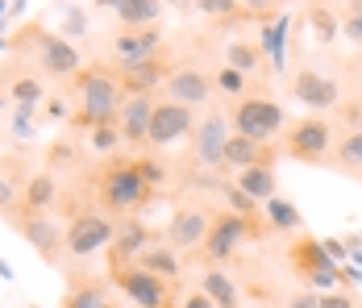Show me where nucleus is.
Here are the masks:
<instances>
[{"instance_id":"nucleus-7","label":"nucleus","mask_w":362,"mask_h":308,"mask_svg":"<svg viewBox=\"0 0 362 308\" xmlns=\"http://www.w3.org/2000/svg\"><path fill=\"white\" fill-rule=\"evenodd\" d=\"M329 150H333V125H329L325 117H304V121H296L288 134V154L296 163H308V167H317V163H325Z\"/></svg>"},{"instance_id":"nucleus-24","label":"nucleus","mask_w":362,"mask_h":308,"mask_svg":"<svg viewBox=\"0 0 362 308\" xmlns=\"http://www.w3.org/2000/svg\"><path fill=\"white\" fill-rule=\"evenodd\" d=\"M233 188H242L250 200H271V196H275V167H271V163L242 167V175H238V183H233Z\"/></svg>"},{"instance_id":"nucleus-51","label":"nucleus","mask_w":362,"mask_h":308,"mask_svg":"<svg viewBox=\"0 0 362 308\" xmlns=\"http://www.w3.org/2000/svg\"><path fill=\"white\" fill-rule=\"evenodd\" d=\"M4 104H8V101H4V96H0V108H4Z\"/></svg>"},{"instance_id":"nucleus-1","label":"nucleus","mask_w":362,"mask_h":308,"mask_svg":"<svg viewBox=\"0 0 362 308\" xmlns=\"http://www.w3.org/2000/svg\"><path fill=\"white\" fill-rule=\"evenodd\" d=\"M8 46L30 50L46 75H75V71H79V50H75V42H67L63 34H50L46 25H25Z\"/></svg>"},{"instance_id":"nucleus-41","label":"nucleus","mask_w":362,"mask_h":308,"mask_svg":"<svg viewBox=\"0 0 362 308\" xmlns=\"http://www.w3.org/2000/svg\"><path fill=\"white\" fill-rule=\"evenodd\" d=\"M321 250L329 254V263H350V250L341 238H321Z\"/></svg>"},{"instance_id":"nucleus-21","label":"nucleus","mask_w":362,"mask_h":308,"mask_svg":"<svg viewBox=\"0 0 362 308\" xmlns=\"http://www.w3.org/2000/svg\"><path fill=\"white\" fill-rule=\"evenodd\" d=\"M254 167V163H271V150L262 146V142H254V137H242V134H229L225 142V154H221V167Z\"/></svg>"},{"instance_id":"nucleus-45","label":"nucleus","mask_w":362,"mask_h":308,"mask_svg":"<svg viewBox=\"0 0 362 308\" xmlns=\"http://www.w3.org/2000/svg\"><path fill=\"white\" fill-rule=\"evenodd\" d=\"M246 4H250L254 13H267V21H271V8H275L279 0H246Z\"/></svg>"},{"instance_id":"nucleus-26","label":"nucleus","mask_w":362,"mask_h":308,"mask_svg":"<svg viewBox=\"0 0 362 308\" xmlns=\"http://www.w3.org/2000/svg\"><path fill=\"white\" fill-rule=\"evenodd\" d=\"M158 17H163V0H125V4L117 8L121 30H146V25H154Z\"/></svg>"},{"instance_id":"nucleus-5","label":"nucleus","mask_w":362,"mask_h":308,"mask_svg":"<svg viewBox=\"0 0 362 308\" xmlns=\"http://www.w3.org/2000/svg\"><path fill=\"white\" fill-rule=\"evenodd\" d=\"M112 229H117V225H112L105 212H75L71 225L63 229V250H67L71 258H92V254L109 250Z\"/></svg>"},{"instance_id":"nucleus-44","label":"nucleus","mask_w":362,"mask_h":308,"mask_svg":"<svg viewBox=\"0 0 362 308\" xmlns=\"http://www.w3.org/2000/svg\"><path fill=\"white\" fill-rule=\"evenodd\" d=\"M180 308H217V304H213V300H209L204 292H192V296H187V300H183Z\"/></svg>"},{"instance_id":"nucleus-14","label":"nucleus","mask_w":362,"mask_h":308,"mask_svg":"<svg viewBox=\"0 0 362 308\" xmlns=\"http://www.w3.org/2000/svg\"><path fill=\"white\" fill-rule=\"evenodd\" d=\"M17 229H21V238L30 241L46 263H59V254H63V229H59V221H50L46 212H34L30 221H17Z\"/></svg>"},{"instance_id":"nucleus-15","label":"nucleus","mask_w":362,"mask_h":308,"mask_svg":"<svg viewBox=\"0 0 362 308\" xmlns=\"http://www.w3.org/2000/svg\"><path fill=\"white\" fill-rule=\"evenodd\" d=\"M209 212L204 208H180L175 217H171V225H167V246L180 254V250H192V246H200L204 234H209Z\"/></svg>"},{"instance_id":"nucleus-3","label":"nucleus","mask_w":362,"mask_h":308,"mask_svg":"<svg viewBox=\"0 0 362 308\" xmlns=\"http://www.w3.org/2000/svg\"><path fill=\"white\" fill-rule=\"evenodd\" d=\"M100 175H105L100 179V200H105V208H109L112 217H129V212H138L150 200V188L138 175L134 159H117Z\"/></svg>"},{"instance_id":"nucleus-47","label":"nucleus","mask_w":362,"mask_h":308,"mask_svg":"<svg viewBox=\"0 0 362 308\" xmlns=\"http://www.w3.org/2000/svg\"><path fill=\"white\" fill-rule=\"evenodd\" d=\"M0 279H13V267H8L4 258H0Z\"/></svg>"},{"instance_id":"nucleus-34","label":"nucleus","mask_w":362,"mask_h":308,"mask_svg":"<svg viewBox=\"0 0 362 308\" xmlns=\"http://www.w3.org/2000/svg\"><path fill=\"white\" fill-rule=\"evenodd\" d=\"M213 84H217L225 96H242V92H246V75H242V71H233L229 63H225V67L213 75Z\"/></svg>"},{"instance_id":"nucleus-27","label":"nucleus","mask_w":362,"mask_h":308,"mask_svg":"<svg viewBox=\"0 0 362 308\" xmlns=\"http://www.w3.org/2000/svg\"><path fill=\"white\" fill-rule=\"evenodd\" d=\"M267 225L279 229V234H291V229H304V217H300V208L291 205V200L271 196V200H267Z\"/></svg>"},{"instance_id":"nucleus-46","label":"nucleus","mask_w":362,"mask_h":308,"mask_svg":"<svg viewBox=\"0 0 362 308\" xmlns=\"http://www.w3.org/2000/svg\"><path fill=\"white\" fill-rule=\"evenodd\" d=\"M92 4H96V8H112V13H117V8H121L125 0H92Z\"/></svg>"},{"instance_id":"nucleus-17","label":"nucleus","mask_w":362,"mask_h":308,"mask_svg":"<svg viewBox=\"0 0 362 308\" xmlns=\"http://www.w3.org/2000/svg\"><path fill=\"white\" fill-rule=\"evenodd\" d=\"M150 113H154V101L150 96H129V101L117 108V130H121V142L129 146H146V134H150Z\"/></svg>"},{"instance_id":"nucleus-11","label":"nucleus","mask_w":362,"mask_h":308,"mask_svg":"<svg viewBox=\"0 0 362 308\" xmlns=\"http://www.w3.org/2000/svg\"><path fill=\"white\" fill-rule=\"evenodd\" d=\"M192 125H196V117H192V108H187V104L158 101V104H154V113H150V134H146V146L167 150L171 142H180L183 134H192Z\"/></svg>"},{"instance_id":"nucleus-36","label":"nucleus","mask_w":362,"mask_h":308,"mask_svg":"<svg viewBox=\"0 0 362 308\" xmlns=\"http://www.w3.org/2000/svg\"><path fill=\"white\" fill-rule=\"evenodd\" d=\"M254 205H258V200H250L242 188H233V183H229V212H238V217H246V221H250L254 212H258Z\"/></svg>"},{"instance_id":"nucleus-16","label":"nucleus","mask_w":362,"mask_h":308,"mask_svg":"<svg viewBox=\"0 0 362 308\" xmlns=\"http://www.w3.org/2000/svg\"><path fill=\"white\" fill-rule=\"evenodd\" d=\"M291 92H296V101L308 104V108H333V104H337V84H333L329 75H321V71H313V67L296 71Z\"/></svg>"},{"instance_id":"nucleus-52","label":"nucleus","mask_w":362,"mask_h":308,"mask_svg":"<svg viewBox=\"0 0 362 308\" xmlns=\"http://www.w3.org/2000/svg\"><path fill=\"white\" fill-rule=\"evenodd\" d=\"M358 88H362V75H358Z\"/></svg>"},{"instance_id":"nucleus-35","label":"nucleus","mask_w":362,"mask_h":308,"mask_svg":"<svg viewBox=\"0 0 362 308\" xmlns=\"http://www.w3.org/2000/svg\"><path fill=\"white\" fill-rule=\"evenodd\" d=\"M134 167H138V175L146 179V188H158V183H167V167H163L158 159H134Z\"/></svg>"},{"instance_id":"nucleus-50","label":"nucleus","mask_w":362,"mask_h":308,"mask_svg":"<svg viewBox=\"0 0 362 308\" xmlns=\"http://www.w3.org/2000/svg\"><path fill=\"white\" fill-rule=\"evenodd\" d=\"M4 46H8V42H4V38H0V50H4Z\"/></svg>"},{"instance_id":"nucleus-49","label":"nucleus","mask_w":362,"mask_h":308,"mask_svg":"<svg viewBox=\"0 0 362 308\" xmlns=\"http://www.w3.org/2000/svg\"><path fill=\"white\" fill-rule=\"evenodd\" d=\"M4 13H8V0H0V21H4Z\"/></svg>"},{"instance_id":"nucleus-12","label":"nucleus","mask_w":362,"mask_h":308,"mask_svg":"<svg viewBox=\"0 0 362 308\" xmlns=\"http://www.w3.org/2000/svg\"><path fill=\"white\" fill-rule=\"evenodd\" d=\"M163 88H167V101H175V104H209V96H213V79H209V71H200V67H180V71H171L167 79H163Z\"/></svg>"},{"instance_id":"nucleus-30","label":"nucleus","mask_w":362,"mask_h":308,"mask_svg":"<svg viewBox=\"0 0 362 308\" xmlns=\"http://www.w3.org/2000/svg\"><path fill=\"white\" fill-rule=\"evenodd\" d=\"M337 163H341L346 171L362 175V130H354V134H346L337 142Z\"/></svg>"},{"instance_id":"nucleus-29","label":"nucleus","mask_w":362,"mask_h":308,"mask_svg":"<svg viewBox=\"0 0 362 308\" xmlns=\"http://www.w3.org/2000/svg\"><path fill=\"white\" fill-rule=\"evenodd\" d=\"M54 200V175H30V183H25V192H21V208H30V212H42V208Z\"/></svg>"},{"instance_id":"nucleus-19","label":"nucleus","mask_w":362,"mask_h":308,"mask_svg":"<svg viewBox=\"0 0 362 308\" xmlns=\"http://www.w3.org/2000/svg\"><path fill=\"white\" fill-rule=\"evenodd\" d=\"M171 71H167V63L163 59H146V63H125L121 67V92H129V96H146L154 84H163Z\"/></svg>"},{"instance_id":"nucleus-32","label":"nucleus","mask_w":362,"mask_h":308,"mask_svg":"<svg viewBox=\"0 0 362 308\" xmlns=\"http://www.w3.org/2000/svg\"><path fill=\"white\" fill-rule=\"evenodd\" d=\"M17 205H21V188H17V175H4V167H0V212L17 221Z\"/></svg>"},{"instance_id":"nucleus-25","label":"nucleus","mask_w":362,"mask_h":308,"mask_svg":"<svg viewBox=\"0 0 362 308\" xmlns=\"http://www.w3.org/2000/svg\"><path fill=\"white\" fill-rule=\"evenodd\" d=\"M200 292L213 300L217 308H242V296H238V283L229 279V275L221 271V267H213V271H204V279H200Z\"/></svg>"},{"instance_id":"nucleus-8","label":"nucleus","mask_w":362,"mask_h":308,"mask_svg":"<svg viewBox=\"0 0 362 308\" xmlns=\"http://www.w3.org/2000/svg\"><path fill=\"white\" fill-rule=\"evenodd\" d=\"M229 117L213 108V104H204V117L192 125V154H196V163L200 167H221V154H225V142H229Z\"/></svg>"},{"instance_id":"nucleus-10","label":"nucleus","mask_w":362,"mask_h":308,"mask_svg":"<svg viewBox=\"0 0 362 308\" xmlns=\"http://www.w3.org/2000/svg\"><path fill=\"white\" fill-rule=\"evenodd\" d=\"M250 234V221L246 217H238V212H221L209 221V234L200 241V250H204V258L209 263H225V258H233V250L246 241Z\"/></svg>"},{"instance_id":"nucleus-37","label":"nucleus","mask_w":362,"mask_h":308,"mask_svg":"<svg viewBox=\"0 0 362 308\" xmlns=\"http://www.w3.org/2000/svg\"><path fill=\"white\" fill-rule=\"evenodd\" d=\"M88 34V17H83V8H67V21H63V38L71 42V38H83Z\"/></svg>"},{"instance_id":"nucleus-4","label":"nucleus","mask_w":362,"mask_h":308,"mask_svg":"<svg viewBox=\"0 0 362 308\" xmlns=\"http://www.w3.org/2000/svg\"><path fill=\"white\" fill-rule=\"evenodd\" d=\"M288 113L279 101H267V96H246V101L233 108V134L242 137H254V142H271V137L284 130Z\"/></svg>"},{"instance_id":"nucleus-22","label":"nucleus","mask_w":362,"mask_h":308,"mask_svg":"<svg viewBox=\"0 0 362 308\" xmlns=\"http://www.w3.org/2000/svg\"><path fill=\"white\" fill-rule=\"evenodd\" d=\"M288 34H291V17L288 13H279V17H271L267 25H262V55L271 59V67L284 71V55H288Z\"/></svg>"},{"instance_id":"nucleus-20","label":"nucleus","mask_w":362,"mask_h":308,"mask_svg":"<svg viewBox=\"0 0 362 308\" xmlns=\"http://www.w3.org/2000/svg\"><path fill=\"white\" fill-rule=\"evenodd\" d=\"M63 308H121L100 279H79L63 292Z\"/></svg>"},{"instance_id":"nucleus-40","label":"nucleus","mask_w":362,"mask_h":308,"mask_svg":"<svg viewBox=\"0 0 362 308\" xmlns=\"http://www.w3.org/2000/svg\"><path fill=\"white\" fill-rule=\"evenodd\" d=\"M321 308H362L350 292H341V287H333V292H321Z\"/></svg>"},{"instance_id":"nucleus-9","label":"nucleus","mask_w":362,"mask_h":308,"mask_svg":"<svg viewBox=\"0 0 362 308\" xmlns=\"http://www.w3.org/2000/svg\"><path fill=\"white\" fill-rule=\"evenodd\" d=\"M291 267L304 283L321 287V292H333L341 279H337V263H329V254L321 250V238H308L300 234V241L291 246Z\"/></svg>"},{"instance_id":"nucleus-18","label":"nucleus","mask_w":362,"mask_h":308,"mask_svg":"<svg viewBox=\"0 0 362 308\" xmlns=\"http://www.w3.org/2000/svg\"><path fill=\"white\" fill-rule=\"evenodd\" d=\"M146 246H150V229H146L142 221H125V225H117V229H112V241H109L112 267H125V263H134Z\"/></svg>"},{"instance_id":"nucleus-2","label":"nucleus","mask_w":362,"mask_h":308,"mask_svg":"<svg viewBox=\"0 0 362 308\" xmlns=\"http://www.w3.org/2000/svg\"><path fill=\"white\" fill-rule=\"evenodd\" d=\"M75 88H79V121L83 125H105L117 121L121 108V84L109 71L92 67V71H75Z\"/></svg>"},{"instance_id":"nucleus-42","label":"nucleus","mask_w":362,"mask_h":308,"mask_svg":"<svg viewBox=\"0 0 362 308\" xmlns=\"http://www.w3.org/2000/svg\"><path fill=\"white\" fill-rule=\"evenodd\" d=\"M337 30H341V34L350 38L354 46H362V17H354V13H350V17H346V21H341Z\"/></svg>"},{"instance_id":"nucleus-48","label":"nucleus","mask_w":362,"mask_h":308,"mask_svg":"<svg viewBox=\"0 0 362 308\" xmlns=\"http://www.w3.org/2000/svg\"><path fill=\"white\" fill-rule=\"evenodd\" d=\"M350 13H354V17H362V0H350Z\"/></svg>"},{"instance_id":"nucleus-13","label":"nucleus","mask_w":362,"mask_h":308,"mask_svg":"<svg viewBox=\"0 0 362 308\" xmlns=\"http://www.w3.org/2000/svg\"><path fill=\"white\" fill-rule=\"evenodd\" d=\"M158 50H163V34H158L154 25H146V30H121V34L112 38V55H117L121 67H125V63L158 59Z\"/></svg>"},{"instance_id":"nucleus-6","label":"nucleus","mask_w":362,"mask_h":308,"mask_svg":"<svg viewBox=\"0 0 362 308\" xmlns=\"http://www.w3.org/2000/svg\"><path fill=\"white\" fill-rule=\"evenodd\" d=\"M112 283L134 300V308H175L171 283L158 279V275H150V271H142V267H134V263L112 267Z\"/></svg>"},{"instance_id":"nucleus-31","label":"nucleus","mask_w":362,"mask_h":308,"mask_svg":"<svg viewBox=\"0 0 362 308\" xmlns=\"http://www.w3.org/2000/svg\"><path fill=\"white\" fill-rule=\"evenodd\" d=\"M88 146H92L96 154H112V150L121 146V130H117L112 121H105V125H92V137H88Z\"/></svg>"},{"instance_id":"nucleus-39","label":"nucleus","mask_w":362,"mask_h":308,"mask_svg":"<svg viewBox=\"0 0 362 308\" xmlns=\"http://www.w3.org/2000/svg\"><path fill=\"white\" fill-rule=\"evenodd\" d=\"M313 25H317V38H321V42H333V34H337V21L329 17V8H313Z\"/></svg>"},{"instance_id":"nucleus-38","label":"nucleus","mask_w":362,"mask_h":308,"mask_svg":"<svg viewBox=\"0 0 362 308\" xmlns=\"http://www.w3.org/2000/svg\"><path fill=\"white\" fill-rule=\"evenodd\" d=\"M196 8L209 13V17H233L238 13V0H196Z\"/></svg>"},{"instance_id":"nucleus-23","label":"nucleus","mask_w":362,"mask_h":308,"mask_svg":"<svg viewBox=\"0 0 362 308\" xmlns=\"http://www.w3.org/2000/svg\"><path fill=\"white\" fill-rule=\"evenodd\" d=\"M134 267H142V271H150V275H158V279L171 283V279L180 275V254H175L167 241H163V246H146L142 254L134 258Z\"/></svg>"},{"instance_id":"nucleus-33","label":"nucleus","mask_w":362,"mask_h":308,"mask_svg":"<svg viewBox=\"0 0 362 308\" xmlns=\"http://www.w3.org/2000/svg\"><path fill=\"white\" fill-rule=\"evenodd\" d=\"M229 67L242 71V75H250V71L258 67V50L246 46V42H229Z\"/></svg>"},{"instance_id":"nucleus-43","label":"nucleus","mask_w":362,"mask_h":308,"mask_svg":"<svg viewBox=\"0 0 362 308\" xmlns=\"http://www.w3.org/2000/svg\"><path fill=\"white\" fill-rule=\"evenodd\" d=\"M291 308H321V292H296Z\"/></svg>"},{"instance_id":"nucleus-28","label":"nucleus","mask_w":362,"mask_h":308,"mask_svg":"<svg viewBox=\"0 0 362 308\" xmlns=\"http://www.w3.org/2000/svg\"><path fill=\"white\" fill-rule=\"evenodd\" d=\"M0 96L8 104H37L42 101V79H37V75H13V79L0 88Z\"/></svg>"}]
</instances>
